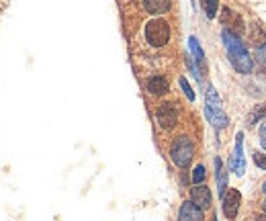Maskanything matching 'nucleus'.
<instances>
[{
  "mask_svg": "<svg viewBox=\"0 0 266 221\" xmlns=\"http://www.w3.org/2000/svg\"><path fill=\"white\" fill-rule=\"evenodd\" d=\"M221 39H224L226 48H228V54H230V60H232L234 68L240 74H250L254 70V60L250 58L246 46L240 41V37L236 33H232L230 29H224V33H221Z\"/></svg>",
  "mask_w": 266,
  "mask_h": 221,
  "instance_id": "nucleus-1",
  "label": "nucleus"
},
{
  "mask_svg": "<svg viewBox=\"0 0 266 221\" xmlns=\"http://www.w3.org/2000/svg\"><path fill=\"white\" fill-rule=\"evenodd\" d=\"M205 113H207V119L211 121V125H215L217 129L228 127V115L224 113V106H221V100H219L213 86H209V90H207Z\"/></svg>",
  "mask_w": 266,
  "mask_h": 221,
  "instance_id": "nucleus-2",
  "label": "nucleus"
},
{
  "mask_svg": "<svg viewBox=\"0 0 266 221\" xmlns=\"http://www.w3.org/2000/svg\"><path fill=\"white\" fill-rule=\"evenodd\" d=\"M146 39L152 48H162L170 39V25L164 18H154L146 25Z\"/></svg>",
  "mask_w": 266,
  "mask_h": 221,
  "instance_id": "nucleus-3",
  "label": "nucleus"
},
{
  "mask_svg": "<svg viewBox=\"0 0 266 221\" xmlns=\"http://www.w3.org/2000/svg\"><path fill=\"white\" fill-rule=\"evenodd\" d=\"M192 156H194V146L188 138H178L174 140L172 148H170V158L172 162L178 166V168H186L190 162H192Z\"/></svg>",
  "mask_w": 266,
  "mask_h": 221,
  "instance_id": "nucleus-4",
  "label": "nucleus"
},
{
  "mask_svg": "<svg viewBox=\"0 0 266 221\" xmlns=\"http://www.w3.org/2000/svg\"><path fill=\"white\" fill-rule=\"evenodd\" d=\"M240 203H242V194L238 188H230L221 194V211H224V215L228 219H236Z\"/></svg>",
  "mask_w": 266,
  "mask_h": 221,
  "instance_id": "nucleus-5",
  "label": "nucleus"
},
{
  "mask_svg": "<svg viewBox=\"0 0 266 221\" xmlns=\"http://www.w3.org/2000/svg\"><path fill=\"white\" fill-rule=\"evenodd\" d=\"M232 170L242 176L246 172V162H244V134H238L236 136V150H234V156H232Z\"/></svg>",
  "mask_w": 266,
  "mask_h": 221,
  "instance_id": "nucleus-6",
  "label": "nucleus"
},
{
  "mask_svg": "<svg viewBox=\"0 0 266 221\" xmlns=\"http://www.w3.org/2000/svg\"><path fill=\"white\" fill-rule=\"evenodd\" d=\"M190 201L198 207V209H209L211 207V190L205 186V184H196L192 190H190Z\"/></svg>",
  "mask_w": 266,
  "mask_h": 221,
  "instance_id": "nucleus-7",
  "label": "nucleus"
},
{
  "mask_svg": "<svg viewBox=\"0 0 266 221\" xmlns=\"http://www.w3.org/2000/svg\"><path fill=\"white\" fill-rule=\"evenodd\" d=\"M156 119L160 123V127L164 129H172L176 125V108L172 104H160L158 110H156Z\"/></svg>",
  "mask_w": 266,
  "mask_h": 221,
  "instance_id": "nucleus-8",
  "label": "nucleus"
},
{
  "mask_svg": "<svg viewBox=\"0 0 266 221\" xmlns=\"http://www.w3.org/2000/svg\"><path fill=\"white\" fill-rule=\"evenodd\" d=\"M178 221H203V209H198L192 201H186L180 207Z\"/></svg>",
  "mask_w": 266,
  "mask_h": 221,
  "instance_id": "nucleus-9",
  "label": "nucleus"
},
{
  "mask_svg": "<svg viewBox=\"0 0 266 221\" xmlns=\"http://www.w3.org/2000/svg\"><path fill=\"white\" fill-rule=\"evenodd\" d=\"M148 92L154 96H162L168 92V80L164 76H152L148 80Z\"/></svg>",
  "mask_w": 266,
  "mask_h": 221,
  "instance_id": "nucleus-10",
  "label": "nucleus"
},
{
  "mask_svg": "<svg viewBox=\"0 0 266 221\" xmlns=\"http://www.w3.org/2000/svg\"><path fill=\"white\" fill-rule=\"evenodd\" d=\"M224 23H226L228 27H232L236 33L244 31V20H242V16H240L238 12H234L232 8H224ZM234 31H232V33H234Z\"/></svg>",
  "mask_w": 266,
  "mask_h": 221,
  "instance_id": "nucleus-11",
  "label": "nucleus"
},
{
  "mask_svg": "<svg viewBox=\"0 0 266 221\" xmlns=\"http://www.w3.org/2000/svg\"><path fill=\"white\" fill-rule=\"evenodd\" d=\"M144 6L152 14H164L170 10V0H144Z\"/></svg>",
  "mask_w": 266,
  "mask_h": 221,
  "instance_id": "nucleus-12",
  "label": "nucleus"
},
{
  "mask_svg": "<svg viewBox=\"0 0 266 221\" xmlns=\"http://www.w3.org/2000/svg\"><path fill=\"white\" fill-rule=\"evenodd\" d=\"M215 172H217V186H219V194L226 192L228 186V174L224 170V164H221V158H215Z\"/></svg>",
  "mask_w": 266,
  "mask_h": 221,
  "instance_id": "nucleus-13",
  "label": "nucleus"
},
{
  "mask_svg": "<svg viewBox=\"0 0 266 221\" xmlns=\"http://www.w3.org/2000/svg\"><path fill=\"white\" fill-rule=\"evenodd\" d=\"M188 48H190V52H192V56H194L196 64H201V66H205V54H203L201 46H198V41H196V37H190V39H188Z\"/></svg>",
  "mask_w": 266,
  "mask_h": 221,
  "instance_id": "nucleus-14",
  "label": "nucleus"
},
{
  "mask_svg": "<svg viewBox=\"0 0 266 221\" xmlns=\"http://www.w3.org/2000/svg\"><path fill=\"white\" fill-rule=\"evenodd\" d=\"M203 6H205V14L209 18H215L217 8H219V0H203Z\"/></svg>",
  "mask_w": 266,
  "mask_h": 221,
  "instance_id": "nucleus-15",
  "label": "nucleus"
},
{
  "mask_svg": "<svg viewBox=\"0 0 266 221\" xmlns=\"http://www.w3.org/2000/svg\"><path fill=\"white\" fill-rule=\"evenodd\" d=\"M258 39H260V43H262V46H264V43H266V35H264V31L260 29V25H252V41L256 43V48H258ZM260 46V48H262Z\"/></svg>",
  "mask_w": 266,
  "mask_h": 221,
  "instance_id": "nucleus-16",
  "label": "nucleus"
},
{
  "mask_svg": "<svg viewBox=\"0 0 266 221\" xmlns=\"http://www.w3.org/2000/svg\"><path fill=\"white\" fill-rule=\"evenodd\" d=\"M203 180H205V166L198 164V166L194 168V172H192V182H194V184H201Z\"/></svg>",
  "mask_w": 266,
  "mask_h": 221,
  "instance_id": "nucleus-17",
  "label": "nucleus"
},
{
  "mask_svg": "<svg viewBox=\"0 0 266 221\" xmlns=\"http://www.w3.org/2000/svg\"><path fill=\"white\" fill-rule=\"evenodd\" d=\"M180 88L184 90V94H186V98H188V100H194V92H192L190 84L186 82V78H180Z\"/></svg>",
  "mask_w": 266,
  "mask_h": 221,
  "instance_id": "nucleus-18",
  "label": "nucleus"
},
{
  "mask_svg": "<svg viewBox=\"0 0 266 221\" xmlns=\"http://www.w3.org/2000/svg\"><path fill=\"white\" fill-rule=\"evenodd\" d=\"M254 164L260 168V170H266V156H264V154H254Z\"/></svg>",
  "mask_w": 266,
  "mask_h": 221,
  "instance_id": "nucleus-19",
  "label": "nucleus"
},
{
  "mask_svg": "<svg viewBox=\"0 0 266 221\" xmlns=\"http://www.w3.org/2000/svg\"><path fill=\"white\" fill-rule=\"evenodd\" d=\"M262 117H266V104H260L254 108V119H262Z\"/></svg>",
  "mask_w": 266,
  "mask_h": 221,
  "instance_id": "nucleus-20",
  "label": "nucleus"
},
{
  "mask_svg": "<svg viewBox=\"0 0 266 221\" xmlns=\"http://www.w3.org/2000/svg\"><path fill=\"white\" fill-rule=\"evenodd\" d=\"M258 60H260V64L266 68V43H264L262 48H258Z\"/></svg>",
  "mask_w": 266,
  "mask_h": 221,
  "instance_id": "nucleus-21",
  "label": "nucleus"
},
{
  "mask_svg": "<svg viewBox=\"0 0 266 221\" xmlns=\"http://www.w3.org/2000/svg\"><path fill=\"white\" fill-rule=\"evenodd\" d=\"M260 146L266 150V134H262V140H260Z\"/></svg>",
  "mask_w": 266,
  "mask_h": 221,
  "instance_id": "nucleus-22",
  "label": "nucleus"
},
{
  "mask_svg": "<svg viewBox=\"0 0 266 221\" xmlns=\"http://www.w3.org/2000/svg\"><path fill=\"white\" fill-rule=\"evenodd\" d=\"M256 221H266V215H260V217H258Z\"/></svg>",
  "mask_w": 266,
  "mask_h": 221,
  "instance_id": "nucleus-23",
  "label": "nucleus"
},
{
  "mask_svg": "<svg viewBox=\"0 0 266 221\" xmlns=\"http://www.w3.org/2000/svg\"><path fill=\"white\" fill-rule=\"evenodd\" d=\"M262 209H264V213H266V201H264V203H262Z\"/></svg>",
  "mask_w": 266,
  "mask_h": 221,
  "instance_id": "nucleus-24",
  "label": "nucleus"
},
{
  "mask_svg": "<svg viewBox=\"0 0 266 221\" xmlns=\"http://www.w3.org/2000/svg\"><path fill=\"white\" fill-rule=\"evenodd\" d=\"M262 190H264V192H266V182H264V184H262Z\"/></svg>",
  "mask_w": 266,
  "mask_h": 221,
  "instance_id": "nucleus-25",
  "label": "nucleus"
}]
</instances>
